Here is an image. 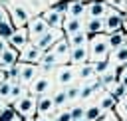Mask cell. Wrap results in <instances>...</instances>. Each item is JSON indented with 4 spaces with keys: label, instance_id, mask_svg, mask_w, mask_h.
Segmentation results:
<instances>
[{
    "label": "cell",
    "instance_id": "12",
    "mask_svg": "<svg viewBox=\"0 0 127 121\" xmlns=\"http://www.w3.org/2000/svg\"><path fill=\"white\" fill-rule=\"evenodd\" d=\"M42 56H44V52H42L36 44L30 42V44L20 52V61H22V63H36V65H38V63L42 61Z\"/></svg>",
    "mask_w": 127,
    "mask_h": 121
},
{
    "label": "cell",
    "instance_id": "20",
    "mask_svg": "<svg viewBox=\"0 0 127 121\" xmlns=\"http://www.w3.org/2000/svg\"><path fill=\"white\" fill-rule=\"evenodd\" d=\"M18 61H20V52L14 50L12 46H8V50H4V52L0 54V67H4V69L16 65Z\"/></svg>",
    "mask_w": 127,
    "mask_h": 121
},
{
    "label": "cell",
    "instance_id": "54",
    "mask_svg": "<svg viewBox=\"0 0 127 121\" xmlns=\"http://www.w3.org/2000/svg\"><path fill=\"white\" fill-rule=\"evenodd\" d=\"M123 121H127V119H123Z\"/></svg>",
    "mask_w": 127,
    "mask_h": 121
},
{
    "label": "cell",
    "instance_id": "49",
    "mask_svg": "<svg viewBox=\"0 0 127 121\" xmlns=\"http://www.w3.org/2000/svg\"><path fill=\"white\" fill-rule=\"evenodd\" d=\"M77 2H83V4H87V2H95V0H77Z\"/></svg>",
    "mask_w": 127,
    "mask_h": 121
},
{
    "label": "cell",
    "instance_id": "19",
    "mask_svg": "<svg viewBox=\"0 0 127 121\" xmlns=\"http://www.w3.org/2000/svg\"><path fill=\"white\" fill-rule=\"evenodd\" d=\"M65 18H81L85 20V4L77 0H67L65 2Z\"/></svg>",
    "mask_w": 127,
    "mask_h": 121
},
{
    "label": "cell",
    "instance_id": "14",
    "mask_svg": "<svg viewBox=\"0 0 127 121\" xmlns=\"http://www.w3.org/2000/svg\"><path fill=\"white\" fill-rule=\"evenodd\" d=\"M77 81L79 83H97V71H95L93 61H87L77 67Z\"/></svg>",
    "mask_w": 127,
    "mask_h": 121
},
{
    "label": "cell",
    "instance_id": "13",
    "mask_svg": "<svg viewBox=\"0 0 127 121\" xmlns=\"http://www.w3.org/2000/svg\"><path fill=\"white\" fill-rule=\"evenodd\" d=\"M109 6L103 0H95V2H87L85 4V18H105L109 14Z\"/></svg>",
    "mask_w": 127,
    "mask_h": 121
},
{
    "label": "cell",
    "instance_id": "15",
    "mask_svg": "<svg viewBox=\"0 0 127 121\" xmlns=\"http://www.w3.org/2000/svg\"><path fill=\"white\" fill-rule=\"evenodd\" d=\"M56 111H58V109H56V103H54L52 95H42V97H38L36 115H40V117H52Z\"/></svg>",
    "mask_w": 127,
    "mask_h": 121
},
{
    "label": "cell",
    "instance_id": "35",
    "mask_svg": "<svg viewBox=\"0 0 127 121\" xmlns=\"http://www.w3.org/2000/svg\"><path fill=\"white\" fill-rule=\"evenodd\" d=\"M105 91H109V93H111V95H113L115 99H119V97H123V95L127 93V89H125V87H123V85H121L119 81H115L113 85H109V87H107Z\"/></svg>",
    "mask_w": 127,
    "mask_h": 121
},
{
    "label": "cell",
    "instance_id": "50",
    "mask_svg": "<svg viewBox=\"0 0 127 121\" xmlns=\"http://www.w3.org/2000/svg\"><path fill=\"white\" fill-rule=\"evenodd\" d=\"M77 121H87V119H77Z\"/></svg>",
    "mask_w": 127,
    "mask_h": 121
},
{
    "label": "cell",
    "instance_id": "33",
    "mask_svg": "<svg viewBox=\"0 0 127 121\" xmlns=\"http://www.w3.org/2000/svg\"><path fill=\"white\" fill-rule=\"evenodd\" d=\"M125 44V34H123V30L121 32H115V34H109V48L111 50H115V48H119V46H123Z\"/></svg>",
    "mask_w": 127,
    "mask_h": 121
},
{
    "label": "cell",
    "instance_id": "11",
    "mask_svg": "<svg viewBox=\"0 0 127 121\" xmlns=\"http://www.w3.org/2000/svg\"><path fill=\"white\" fill-rule=\"evenodd\" d=\"M48 52H52L56 58H58V61H60V65H65V63H69V54H71V46H69V42H67V38H62L52 50H48Z\"/></svg>",
    "mask_w": 127,
    "mask_h": 121
},
{
    "label": "cell",
    "instance_id": "17",
    "mask_svg": "<svg viewBox=\"0 0 127 121\" xmlns=\"http://www.w3.org/2000/svg\"><path fill=\"white\" fill-rule=\"evenodd\" d=\"M87 61H89V48H87V46L71 48V54H69V65L79 67V65L87 63Z\"/></svg>",
    "mask_w": 127,
    "mask_h": 121
},
{
    "label": "cell",
    "instance_id": "22",
    "mask_svg": "<svg viewBox=\"0 0 127 121\" xmlns=\"http://www.w3.org/2000/svg\"><path fill=\"white\" fill-rule=\"evenodd\" d=\"M22 4H26V8L34 14V16H42V12H46L50 8L48 0H24Z\"/></svg>",
    "mask_w": 127,
    "mask_h": 121
},
{
    "label": "cell",
    "instance_id": "32",
    "mask_svg": "<svg viewBox=\"0 0 127 121\" xmlns=\"http://www.w3.org/2000/svg\"><path fill=\"white\" fill-rule=\"evenodd\" d=\"M115 113L121 117V121L127 119V93L117 99V103H115Z\"/></svg>",
    "mask_w": 127,
    "mask_h": 121
},
{
    "label": "cell",
    "instance_id": "10",
    "mask_svg": "<svg viewBox=\"0 0 127 121\" xmlns=\"http://www.w3.org/2000/svg\"><path fill=\"white\" fill-rule=\"evenodd\" d=\"M30 42H32V40H30L28 28H16V30H14V34L8 38V44H10L14 50H18V52H22Z\"/></svg>",
    "mask_w": 127,
    "mask_h": 121
},
{
    "label": "cell",
    "instance_id": "8",
    "mask_svg": "<svg viewBox=\"0 0 127 121\" xmlns=\"http://www.w3.org/2000/svg\"><path fill=\"white\" fill-rule=\"evenodd\" d=\"M36 103H38V99L28 93V95H24L22 99H18L14 103V109L22 117H36Z\"/></svg>",
    "mask_w": 127,
    "mask_h": 121
},
{
    "label": "cell",
    "instance_id": "25",
    "mask_svg": "<svg viewBox=\"0 0 127 121\" xmlns=\"http://www.w3.org/2000/svg\"><path fill=\"white\" fill-rule=\"evenodd\" d=\"M115 103H117V99H115L109 91H103V93L99 95V99H97V105L101 107V111H103V113H107V111L115 109Z\"/></svg>",
    "mask_w": 127,
    "mask_h": 121
},
{
    "label": "cell",
    "instance_id": "27",
    "mask_svg": "<svg viewBox=\"0 0 127 121\" xmlns=\"http://www.w3.org/2000/svg\"><path fill=\"white\" fill-rule=\"evenodd\" d=\"M103 117V111H101V107L97 105V101L95 103H85V117L83 119H87V121H97V119H101Z\"/></svg>",
    "mask_w": 127,
    "mask_h": 121
},
{
    "label": "cell",
    "instance_id": "47",
    "mask_svg": "<svg viewBox=\"0 0 127 121\" xmlns=\"http://www.w3.org/2000/svg\"><path fill=\"white\" fill-rule=\"evenodd\" d=\"M60 2H65V0H48L50 6H56V4H60Z\"/></svg>",
    "mask_w": 127,
    "mask_h": 121
},
{
    "label": "cell",
    "instance_id": "44",
    "mask_svg": "<svg viewBox=\"0 0 127 121\" xmlns=\"http://www.w3.org/2000/svg\"><path fill=\"white\" fill-rule=\"evenodd\" d=\"M22 119H24L22 115H18V113H14V115H12V117H10L8 121H22Z\"/></svg>",
    "mask_w": 127,
    "mask_h": 121
},
{
    "label": "cell",
    "instance_id": "5",
    "mask_svg": "<svg viewBox=\"0 0 127 121\" xmlns=\"http://www.w3.org/2000/svg\"><path fill=\"white\" fill-rule=\"evenodd\" d=\"M8 14H10V20H12V24H14L16 28H26L28 22L34 18V14H32V12L26 8V4H22V2L12 4V6L8 8Z\"/></svg>",
    "mask_w": 127,
    "mask_h": 121
},
{
    "label": "cell",
    "instance_id": "43",
    "mask_svg": "<svg viewBox=\"0 0 127 121\" xmlns=\"http://www.w3.org/2000/svg\"><path fill=\"white\" fill-rule=\"evenodd\" d=\"M4 81H6V69L0 67V83H4Z\"/></svg>",
    "mask_w": 127,
    "mask_h": 121
},
{
    "label": "cell",
    "instance_id": "26",
    "mask_svg": "<svg viewBox=\"0 0 127 121\" xmlns=\"http://www.w3.org/2000/svg\"><path fill=\"white\" fill-rule=\"evenodd\" d=\"M89 34L83 30V32H77V34H73V36H69L67 38V42H69V46L71 48H81V46H87L89 44Z\"/></svg>",
    "mask_w": 127,
    "mask_h": 121
},
{
    "label": "cell",
    "instance_id": "7",
    "mask_svg": "<svg viewBox=\"0 0 127 121\" xmlns=\"http://www.w3.org/2000/svg\"><path fill=\"white\" fill-rule=\"evenodd\" d=\"M121 26H123V12L119 10H109V14L103 18V34H115V32H121Z\"/></svg>",
    "mask_w": 127,
    "mask_h": 121
},
{
    "label": "cell",
    "instance_id": "52",
    "mask_svg": "<svg viewBox=\"0 0 127 121\" xmlns=\"http://www.w3.org/2000/svg\"><path fill=\"white\" fill-rule=\"evenodd\" d=\"M97 121H105V119H103V117H101V119H97Z\"/></svg>",
    "mask_w": 127,
    "mask_h": 121
},
{
    "label": "cell",
    "instance_id": "2",
    "mask_svg": "<svg viewBox=\"0 0 127 121\" xmlns=\"http://www.w3.org/2000/svg\"><path fill=\"white\" fill-rule=\"evenodd\" d=\"M56 89V83H54V77L52 75H46V73H40L30 85H28V93L34 95L36 99L42 97V95H50L52 91Z\"/></svg>",
    "mask_w": 127,
    "mask_h": 121
},
{
    "label": "cell",
    "instance_id": "51",
    "mask_svg": "<svg viewBox=\"0 0 127 121\" xmlns=\"http://www.w3.org/2000/svg\"><path fill=\"white\" fill-rule=\"evenodd\" d=\"M123 14H127V6H125V12H123Z\"/></svg>",
    "mask_w": 127,
    "mask_h": 121
},
{
    "label": "cell",
    "instance_id": "24",
    "mask_svg": "<svg viewBox=\"0 0 127 121\" xmlns=\"http://www.w3.org/2000/svg\"><path fill=\"white\" fill-rule=\"evenodd\" d=\"M50 95H52V99H54V103H56V109H65V107H69L67 95H65V87H56Z\"/></svg>",
    "mask_w": 127,
    "mask_h": 121
},
{
    "label": "cell",
    "instance_id": "4",
    "mask_svg": "<svg viewBox=\"0 0 127 121\" xmlns=\"http://www.w3.org/2000/svg\"><path fill=\"white\" fill-rule=\"evenodd\" d=\"M52 77H54L56 87H67V85H71V83L77 81V67H73V65H69V63L58 65V69L54 71Z\"/></svg>",
    "mask_w": 127,
    "mask_h": 121
},
{
    "label": "cell",
    "instance_id": "39",
    "mask_svg": "<svg viewBox=\"0 0 127 121\" xmlns=\"http://www.w3.org/2000/svg\"><path fill=\"white\" fill-rule=\"evenodd\" d=\"M103 119H105V121H121V117L115 113V109H111V111L103 113Z\"/></svg>",
    "mask_w": 127,
    "mask_h": 121
},
{
    "label": "cell",
    "instance_id": "42",
    "mask_svg": "<svg viewBox=\"0 0 127 121\" xmlns=\"http://www.w3.org/2000/svg\"><path fill=\"white\" fill-rule=\"evenodd\" d=\"M119 83H121V85H123V87L127 89V71H125V73H123V75L119 77Z\"/></svg>",
    "mask_w": 127,
    "mask_h": 121
},
{
    "label": "cell",
    "instance_id": "41",
    "mask_svg": "<svg viewBox=\"0 0 127 121\" xmlns=\"http://www.w3.org/2000/svg\"><path fill=\"white\" fill-rule=\"evenodd\" d=\"M8 46H10V44H8V40H4V38H0V54H2L4 50H8Z\"/></svg>",
    "mask_w": 127,
    "mask_h": 121
},
{
    "label": "cell",
    "instance_id": "18",
    "mask_svg": "<svg viewBox=\"0 0 127 121\" xmlns=\"http://www.w3.org/2000/svg\"><path fill=\"white\" fill-rule=\"evenodd\" d=\"M83 28H85V20H81V18H65L64 26H62L65 38H69V36H73L77 32H83Z\"/></svg>",
    "mask_w": 127,
    "mask_h": 121
},
{
    "label": "cell",
    "instance_id": "30",
    "mask_svg": "<svg viewBox=\"0 0 127 121\" xmlns=\"http://www.w3.org/2000/svg\"><path fill=\"white\" fill-rule=\"evenodd\" d=\"M69 113H71V119H73V121L83 119V117H85V103H81V101L71 103V105H69Z\"/></svg>",
    "mask_w": 127,
    "mask_h": 121
},
{
    "label": "cell",
    "instance_id": "6",
    "mask_svg": "<svg viewBox=\"0 0 127 121\" xmlns=\"http://www.w3.org/2000/svg\"><path fill=\"white\" fill-rule=\"evenodd\" d=\"M62 38H65V34H64V30H56V28H50L42 38H38L36 42H32V44H36L42 52H48V50H52Z\"/></svg>",
    "mask_w": 127,
    "mask_h": 121
},
{
    "label": "cell",
    "instance_id": "29",
    "mask_svg": "<svg viewBox=\"0 0 127 121\" xmlns=\"http://www.w3.org/2000/svg\"><path fill=\"white\" fill-rule=\"evenodd\" d=\"M79 93H81V83H79V81H75V83H71V85H67V87H65V95H67V103L71 105V103H75V101H79Z\"/></svg>",
    "mask_w": 127,
    "mask_h": 121
},
{
    "label": "cell",
    "instance_id": "36",
    "mask_svg": "<svg viewBox=\"0 0 127 121\" xmlns=\"http://www.w3.org/2000/svg\"><path fill=\"white\" fill-rule=\"evenodd\" d=\"M54 121H73V119H71V113H69V107L58 109V111L54 113Z\"/></svg>",
    "mask_w": 127,
    "mask_h": 121
},
{
    "label": "cell",
    "instance_id": "1",
    "mask_svg": "<svg viewBox=\"0 0 127 121\" xmlns=\"http://www.w3.org/2000/svg\"><path fill=\"white\" fill-rule=\"evenodd\" d=\"M89 61L97 63L101 60H107L109 54H111V48H109V36L107 34H95L89 38Z\"/></svg>",
    "mask_w": 127,
    "mask_h": 121
},
{
    "label": "cell",
    "instance_id": "23",
    "mask_svg": "<svg viewBox=\"0 0 127 121\" xmlns=\"http://www.w3.org/2000/svg\"><path fill=\"white\" fill-rule=\"evenodd\" d=\"M83 30L89 36L103 34V18H85V28Z\"/></svg>",
    "mask_w": 127,
    "mask_h": 121
},
{
    "label": "cell",
    "instance_id": "31",
    "mask_svg": "<svg viewBox=\"0 0 127 121\" xmlns=\"http://www.w3.org/2000/svg\"><path fill=\"white\" fill-rule=\"evenodd\" d=\"M6 81H10V83H20V61H18L16 65H12V67L6 69Z\"/></svg>",
    "mask_w": 127,
    "mask_h": 121
},
{
    "label": "cell",
    "instance_id": "28",
    "mask_svg": "<svg viewBox=\"0 0 127 121\" xmlns=\"http://www.w3.org/2000/svg\"><path fill=\"white\" fill-rule=\"evenodd\" d=\"M24 95H28V87H26V85H22V83H12V87H10V97H8V101L16 103V101H18V99H22Z\"/></svg>",
    "mask_w": 127,
    "mask_h": 121
},
{
    "label": "cell",
    "instance_id": "45",
    "mask_svg": "<svg viewBox=\"0 0 127 121\" xmlns=\"http://www.w3.org/2000/svg\"><path fill=\"white\" fill-rule=\"evenodd\" d=\"M36 121H54V115L52 117H40V115H36Z\"/></svg>",
    "mask_w": 127,
    "mask_h": 121
},
{
    "label": "cell",
    "instance_id": "53",
    "mask_svg": "<svg viewBox=\"0 0 127 121\" xmlns=\"http://www.w3.org/2000/svg\"><path fill=\"white\" fill-rule=\"evenodd\" d=\"M123 16H125V18H127V14H123Z\"/></svg>",
    "mask_w": 127,
    "mask_h": 121
},
{
    "label": "cell",
    "instance_id": "34",
    "mask_svg": "<svg viewBox=\"0 0 127 121\" xmlns=\"http://www.w3.org/2000/svg\"><path fill=\"white\" fill-rule=\"evenodd\" d=\"M14 30H16V26L12 24V20H8V22H2V24H0V38L8 40V38L14 34Z\"/></svg>",
    "mask_w": 127,
    "mask_h": 121
},
{
    "label": "cell",
    "instance_id": "38",
    "mask_svg": "<svg viewBox=\"0 0 127 121\" xmlns=\"http://www.w3.org/2000/svg\"><path fill=\"white\" fill-rule=\"evenodd\" d=\"M10 87H12L10 81L0 83V99H8V97H10Z\"/></svg>",
    "mask_w": 127,
    "mask_h": 121
},
{
    "label": "cell",
    "instance_id": "37",
    "mask_svg": "<svg viewBox=\"0 0 127 121\" xmlns=\"http://www.w3.org/2000/svg\"><path fill=\"white\" fill-rule=\"evenodd\" d=\"M109 8L113 10H119V12H125V6H127V0H103Z\"/></svg>",
    "mask_w": 127,
    "mask_h": 121
},
{
    "label": "cell",
    "instance_id": "46",
    "mask_svg": "<svg viewBox=\"0 0 127 121\" xmlns=\"http://www.w3.org/2000/svg\"><path fill=\"white\" fill-rule=\"evenodd\" d=\"M121 30H123V34H127V18L123 16V26H121Z\"/></svg>",
    "mask_w": 127,
    "mask_h": 121
},
{
    "label": "cell",
    "instance_id": "9",
    "mask_svg": "<svg viewBox=\"0 0 127 121\" xmlns=\"http://www.w3.org/2000/svg\"><path fill=\"white\" fill-rule=\"evenodd\" d=\"M26 28H28V34H30V40H32V42H36L38 38H42V36L50 30V26L46 24V20H44L42 16H34V18L28 22Z\"/></svg>",
    "mask_w": 127,
    "mask_h": 121
},
{
    "label": "cell",
    "instance_id": "21",
    "mask_svg": "<svg viewBox=\"0 0 127 121\" xmlns=\"http://www.w3.org/2000/svg\"><path fill=\"white\" fill-rule=\"evenodd\" d=\"M109 61H111L113 65H125V63H127V42H125L123 46L111 50V54H109Z\"/></svg>",
    "mask_w": 127,
    "mask_h": 121
},
{
    "label": "cell",
    "instance_id": "3",
    "mask_svg": "<svg viewBox=\"0 0 127 121\" xmlns=\"http://www.w3.org/2000/svg\"><path fill=\"white\" fill-rule=\"evenodd\" d=\"M67 2V0H65ZM65 2H60L56 6H50L46 12H42V18L46 20V24L50 28H56V30H62L64 26V20H65Z\"/></svg>",
    "mask_w": 127,
    "mask_h": 121
},
{
    "label": "cell",
    "instance_id": "40",
    "mask_svg": "<svg viewBox=\"0 0 127 121\" xmlns=\"http://www.w3.org/2000/svg\"><path fill=\"white\" fill-rule=\"evenodd\" d=\"M10 20V14H8V10L4 8V6H0V24L2 22H8Z\"/></svg>",
    "mask_w": 127,
    "mask_h": 121
},
{
    "label": "cell",
    "instance_id": "16",
    "mask_svg": "<svg viewBox=\"0 0 127 121\" xmlns=\"http://www.w3.org/2000/svg\"><path fill=\"white\" fill-rule=\"evenodd\" d=\"M38 75H40V67L36 63H22L20 61V83L22 85L28 87Z\"/></svg>",
    "mask_w": 127,
    "mask_h": 121
},
{
    "label": "cell",
    "instance_id": "48",
    "mask_svg": "<svg viewBox=\"0 0 127 121\" xmlns=\"http://www.w3.org/2000/svg\"><path fill=\"white\" fill-rule=\"evenodd\" d=\"M22 121H36V117H24Z\"/></svg>",
    "mask_w": 127,
    "mask_h": 121
}]
</instances>
